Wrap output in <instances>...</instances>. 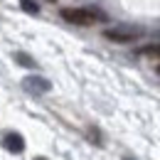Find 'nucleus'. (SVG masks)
I'll return each mask as SVG.
<instances>
[{"label":"nucleus","instance_id":"obj_7","mask_svg":"<svg viewBox=\"0 0 160 160\" xmlns=\"http://www.w3.org/2000/svg\"><path fill=\"white\" fill-rule=\"evenodd\" d=\"M15 62L22 64V67H35V59H32V57H27V54H22V52L15 54Z\"/></svg>","mask_w":160,"mask_h":160},{"label":"nucleus","instance_id":"obj_3","mask_svg":"<svg viewBox=\"0 0 160 160\" xmlns=\"http://www.w3.org/2000/svg\"><path fill=\"white\" fill-rule=\"evenodd\" d=\"M22 86L27 89V91H32V94H44V91H49V81L42 79V77H27V79L22 81Z\"/></svg>","mask_w":160,"mask_h":160},{"label":"nucleus","instance_id":"obj_5","mask_svg":"<svg viewBox=\"0 0 160 160\" xmlns=\"http://www.w3.org/2000/svg\"><path fill=\"white\" fill-rule=\"evenodd\" d=\"M138 54H143V57H160V42L140 47V49H138Z\"/></svg>","mask_w":160,"mask_h":160},{"label":"nucleus","instance_id":"obj_9","mask_svg":"<svg viewBox=\"0 0 160 160\" xmlns=\"http://www.w3.org/2000/svg\"><path fill=\"white\" fill-rule=\"evenodd\" d=\"M123 160H133V158H123Z\"/></svg>","mask_w":160,"mask_h":160},{"label":"nucleus","instance_id":"obj_11","mask_svg":"<svg viewBox=\"0 0 160 160\" xmlns=\"http://www.w3.org/2000/svg\"><path fill=\"white\" fill-rule=\"evenodd\" d=\"M47 2H54V0H47Z\"/></svg>","mask_w":160,"mask_h":160},{"label":"nucleus","instance_id":"obj_2","mask_svg":"<svg viewBox=\"0 0 160 160\" xmlns=\"http://www.w3.org/2000/svg\"><path fill=\"white\" fill-rule=\"evenodd\" d=\"M140 32L133 30V27H113V30H106L103 37L106 40H113V42H133Z\"/></svg>","mask_w":160,"mask_h":160},{"label":"nucleus","instance_id":"obj_10","mask_svg":"<svg viewBox=\"0 0 160 160\" xmlns=\"http://www.w3.org/2000/svg\"><path fill=\"white\" fill-rule=\"evenodd\" d=\"M35 160H44V158H35Z\"/></svg>","mask_w":160,"mask_h":160},{"label":"nucleus","instance_id":"obj_1","mask_svg":"<svg viewBox=\"0 0 160 160\" xmlns=\"http://www.w3.org/2000/svg\"><path fill=\"white\" fill-rule=\"evenodd\" d=\"M59 15L62 20L81 25V27H89L94 22H106V12H101L99 8H62Z\"/></svg>","mask_w":160,"mask_h":160},{"label":"nucleus","instance_id":"obj_4","mask_svg":"<svg viewBox=\"0 0 160 160\" xmlns=\"http://www.w3.org/2000/svg\"><path fill=\"white\" fill-rule=\"evenodd\" d=\"M2 145H5L10 153H22V150H25V138H22L20 133H8V136L2 138Z\"/></svg>","mask_w":160,"mask_h":160},{"label":"nucleus","instance_id":"obj_8","mask_svg":"<svg viewBox=\"0 0 160 160\" xmlns=\"http://www.w3.org/2000/svg\"><path fill=\"white\" fill-rule=\"evenodd\" d=\"M155 72H158V74H160V64H158V67H155Z\"/></svg>","mask_w":160,"mask_h":160},{"label":"nucleus","instance_id":"obj_6","mask_svg":"<svg viewBox=\"0 0 160 160\" xmlns=\"http://www.w3.org/2000/svg\"><path fill=\"white\" fill-rule=\"evenodd\" d=\"M20 5H22V10H25V12H30V15H37V12H40L37 2H32V0H20Z\"/></svg>","mask_w":160,"mask_h":160}]
</instances>
